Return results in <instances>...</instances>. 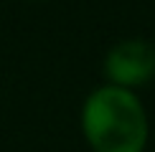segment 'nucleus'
<instances>
[{
    "mask_svg": "<svg viewBox=\"0 0 155 152\" xmlns=\"http://www.w3.org/2000/svg\"><path fill=\"white\" fill-rule=\"evenodd\" d=\"M79 132L89 152H147L150 114L140 91L102 81L79 106Z\"/></svg>",
    "mask_w": 155,
    "mask_h": 152,
    "instance_id": "f257e3e1",
    "label": "nucleus"
},
{
    "mask_svg": "<svg viewBox=\"0 0 155 152\" xmlns=\"http://www.w3.org/2000/svg\"><path fill=\"white\" fill-rule=\"evenodd\" d=\"M104 84L140 91L155 79V43L140 36L120 38L102 59Z\"/></svg>",
    "mask_w": 155,
    "mask_h": 152,
    "instance_id": "f03ea898",
    "label": "nucleus"
},
{
    "mask_svg": "<svg viewBox=\"0 0 155 152\" xmlns=\"http://www.w3.org/2000/svg\"><path fill=\"white\" fill-rule=\"evenodd\" d=\"M31 3H38V0H31Z\"/></svg>",
    "mask_w": 155,
    "mask_h": 152,
    "instance_id": "7ed1b4c3",
    "label": "nucleus"
}]
</instances>
